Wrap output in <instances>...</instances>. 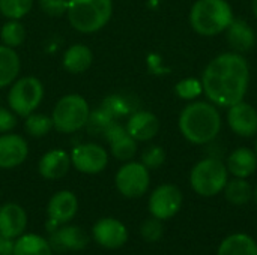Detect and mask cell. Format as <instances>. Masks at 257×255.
I'll return each instance as SVG.
<instances>
[{"label": "cell", "mask_w": 257, "mask_h": 255, "mask_svg": "<svg viewBox=\"0 0 257 255\" xmlns=\"http://www.w3.org/2000/svg\"><path fill=\"white\" fill-rule=\"evenodd\" d=\"M116 122V119L104 108V107H98L95 110H90L87 123H86V129L90 135H102L104 131L113 123Z\"/></svg>", "instance_id": "f546056e"}, {"label": "cell", "mask_w": 257, "mask_h": 255, "mask_svg": "<svg viewBox=\"0 0 257 255\" xmlns=\"http://www.w3.org/2000/svg\"><path fill=\"white\" fill-rule=\"evenodd\" d=\"M27 228V213L24 207L17 203H6L0 206V234L15 240L24 234Z\"/></svg>", "instance_id": "e0dca14e"}, {"label": "cell", "mask_w": 257, "mask_h": 255, "mask_svg": "<svg viewBox=\"0 0 257 255\" xmlns=\"http://www.w3.org/2000/svg\"><path fill=\"white\" fill-rule=\"evenodd\" d=\"M53 120L51 116L42 114V113H36L33 111L32 114L26 116L24 120V129L30 137L35 138H42L45 137L51 129H53Z\"/></svg>", "instance_id": "83f0119b"}, {"label": "cell", "mask_w": 257, "mask_h": 255, "mask_svg": "<svg viewBox=\"0 0 257 255\" xmlns=\"http://www.w3.org/2000/svg\"><path fill=\"white\" fill-rule=\"evenodd\" d=\"M226 167L229 174H232L233 177L248 179L257 170L256 152L250 147H238L227 155Z\"/></svg>", "instance_id": "44dd1931"}, {"label": "cell", "mask_w": 257, "mask_h": 255, "mask_svg": "<svg viewBox=\"0 0 257 255\" xmlns=\"http://www.w3.org/2000/svg\"><path fill=\"white\" fill-rule=\"evenodd\" d=\"M72 167L83 174L102 173L108 165V152L96 143H83L72 149Z\"/></svg>", "instance_id": "30bf717a"}, {"label": "cell", "mask_w": 257, "mask_h": 255, "mask_svg": "<svg viewBox=\"0 0 257 255\" xmlns=\"http://www.w3.org/2000/svg\"><path fill=\"white\" fill-rule=\"evenodd\" d=\"M251 11H253V15L257 20V0H251Z\"/></svg>", "instance_id": "f35d334b"}, {"label": "cell", "mask_w": 257, "mask_h": 255, "mask_svg": "<svg viewBox=\"0 0 257 255\" xmlns=\"http://www.w3.org/2000/svg\"><path fill=\"white\" fill-rule=\"evenodd\" d=\"M0 38L3 45L17 48L26 41V29L20 20H8L0 30Z\"/></svg>", "instance_id": "f1b7e54d"}, {"label": "cell", "mask_w": 257, "mask_h": 255, "mask_svg": "<svg viewBox=\"0 0 257 255\" xmlns=\"http://www.w3.org/2000/svg\"><path fill=\"white\" fill-rule=\"evenodd\" d=\"M92 62H93V53L84 44H74L68 47L62 57L63 68L71 74H81L87 71Z\"/></svg>", "instance_id": "7402d4cb"}, {"label": "cell", "mask_w": 257, "mask_h": 255, "mask_svg": "<svg viewBox=\"0 0 257 255\" xmlns=\"http://www.w3.org/2000/svg\"><path fill=\"white\" fill-rule=\"evenodd\" d=\"M233 20L235 12L227 0H196L188 14L191 29L203 38L224 33Z\"/></svg>", "instance_id": "3957f363"}, {"label": "cell", "mask_w": 257, "mask_h": 255, "mask_svg": "<svg viewBox=\"0 0 257 255\" xmlns=\"http://www.w3.org/2000/svg\"><path fill=\"white\" fill-rule=\"evenodd\" d=\"M33 8V0H0V14L8 20H21Z\"/></svg>", "instance_id": "1f68e13d"}, {"label": "cell", "mask_w": 257, "mask_h": 255, "mask_svg": "<svg viewBox=\"0 0 257 255\" xmlns=\"http://www.w3.org/2000/svg\"><path fill=\"white\" fill-rule=\"evenodd\" d=\"M178 128L181 135L194 146H206L215 141L223 128L220 108L212 102L196 99L179 113Z\"/></svg>", "instance_id": "7a4b0ae2"}, {"label": "cell", "mask_w": 257, "mask_h": 255, "mask_svg": "<svg viewBox=\"0 0 257 255\" xmlns=\"http://www.w3.org/2000/svg\"><path fill=\"white\" fill-rule=\"evenodd\" d=\"M29 156V144L20 134H0V168L12 170L24 164Z\"/></svg>", "instance_id": "5bb4252c"}, {"label": "cell", "mask_w": 257, "mask_h": 255, "mask_svg": "<svg viewBox=\"0 0 257 255\" xmlns=\"http://www.w3.org/2000/svg\"><path fill=\"white\" fill-rule=\"evenodd\" d=\"M95 242L105 249H120L128 242V230L122 221L116 218H102L92 227Z\"/></svg>", "instance_id": "7c38bea8"}, {"label": "cell", "mask_w": 257, "mask_h": 255, "mask_svg": "<svg viewBox=\"0 0 257 255\" xmlns=\"http://www.w3.org/2000/svg\"><path fill=\"white\" fill-rule=\"evenodd\" d=\"M12 255H53V248L42 236L24 233L15 239Z\"/></svg>", "instance_id": "d4e9b609"}, {"label": "cell", "mask_w": 257, "mask_h": 255, "mask_svg": "<svg viewBox=\"0 0 257 255\" xmlns=\"http://www.w3.org/2000/svg\"><path fill=\"white\" fill-rule=\"evenodd\" d=\"M41 11L48 17H62L66 15L68 0H39Z\"/></svg>", "instance_id": "e575fe53"}, {"label": "cell", "mask_w": 257, "mask_h": 255, "mask_svg": "<svg viewBox=\"0 0 257 255\" xmlns=\"http://www.w3.org/2000/svg\"><path fill=\"white\" fill-rule=\"evenodd\" d=\"M223 192H224L226 200L230 204H233V206H245L253 200L254 188L250 185V182L247 179L233 177L232 180H227Z\"/></svg>", "instance_id": "484cf974"}, {"label": "cell", "mask_w": 257, "mask_h": 255, "mask_svg": "<svg viewBox=\"0 0 257 255\" xmlns=\"http://www.w3.org/2000/svg\"><path fill=\"white\" fill-rule=\"evenodd\" d=\"M59 227H60V224H57L56 221H53V219H47V222H45V230H47V233L48 234H53V233H56L57 230H59Z\"/></svg>", "instance_id": "74e56055"}, {"label": "cell", "mask_w": 257, "mask_h": 255, "mask_svg": "<svg viewBox=\"0 0 257 255\" xmlns=\"http://www.w3.org/2000/svg\"><path fill=\"white\" fill-rule=\"evenodd\" d=\"M217 255H257V243L250 234L233 233L220 243Z\"/></svg>", "instance_id": "603a6c76"}, {"label": "cell", "mask_w": 257, "mask_h": 255, "mask_svg": "<svg viewBox=\"0 0 257 255\" xmlns=\"http://www.w3.org/2000/svg\"><path fill=\"white\" fill-rule=\"evenodd\" d=\"M250 65L244 54L226 51L215 56L202 72L203 95L218 108L244 101L250 87Z\"/></svg>", "instance_id": "6da1fadb"}, {"label": "cell", "mask_w": 257, "mask_h": 255, "mask_svg": "<svg viewBox=\"0 0 257 255\" xmlns=\"http://www.w3.org/2000/svg\"><path fill=\"white\" fill-rule=\"evenodd\" d=\"M21 60L18 53L6 45H0V89L11 86L20 75Z\"/></svg>", "instance_id": "cb8c5ba5"}, {"label": "cell", "mask_w": 257, "mask_h": 255, "mask_svg": "<svg viewBox=\"0 0 257 255\" xmlns=\"http://www.w3.org/2000/svg\"><path fill=\"white\" fill-rule=\"evenodd\" d=\"M140 162L151 171L158 170L166 162V150L158 144H151L142 152Z\"/></svg>", "instance_id": "d6a6232c"}, {"label": "cell", "mask_w": 257, "mask_h": 255, "mask_svg": "<svg viewBox=\"0 0 257 255\" xmlns=\"http://www.w3.org/2000/svg\"><path fill=\"white\" fill-rule=\"evenodd\" d=\"M102 137L105 138V141H108L110 152L113 158H116L117 161L128 162V161H133L134 156L137 155V150H139L137 141L126 132V128L120 125L117 120L113 122L104 131Z\"/></svg>", "instance_id": "4fadbf2b"}, {"label": "cell", "mask_w": 257, "mask_h": 255, "mask_svg": "<svg viewBox=\"0 0 257 255\" xmlns=\"http://www.w3.org/2000/svg\"><path fill=\"white\" fill-rule=\"evenodd\" d=\"M50 245L59 251H83L89 245V236L77 225H63L50 234Z\"/></svg>", "instance_id": "ffe728a7"}, {"label": "cell", "mask_w": 257, "mask_h": 255, "mask_svg": "<svg viewBox=\"0 0 257 255\" xmlns=\"http://www.w3.org/2000/svg\"><path fill=\"white\" fill-rule=\"evenodd\" d=\"M175 93L179 99L187 101V102H193L203 95L202 80L194 78V77L182 78L175 84Z\"/></svg>", "instance_id": "4dcf8cb0"}, {"label": "cell", "mask_w": 257, "mask_h": 255, "mask_svg": "<svg viewBox=\"0 0 257 255\" xmlns=\"http://www.w3.org/2000/svg\"><path fill=\"white\" fill-rule=\"evenodd\" d=\"M254 152H256V156H257V140H256V146H254Z\"/></svg>", "instance_id": "60d3db41"}, {"label": "cell", "mask_w": 257, "mask_h": 255, "mask_svg": "<svg viewBox=\"0 0 257 255\" xmlns=\"http://www.w3.org/2000/svg\"><path fill=\"white\" fill-rule=\"evenodd\" d=\"M90 114L89 102L78 93L62 96L51 113L53 126L60 134H74L86 128Z\"/></svg>", "instance_id": "8992f818"}, {"label": "cell", "mask_w": 257, "mask_h": 255, "mask_svg": "<svg viewBox=\"0 0 257 255\" xmlns=\"http://www.w3.org/2000/svg\"><path fill=\"white\" fill-rule=\"evenodd\" d=\"M17 126V114L11 108L0 107V134L11 132Z\"/></svg>", "instance_id": "d590c367"}, {"label": "cell", "mask_w": 257, "mask_h": 255, "mask_svg": "<svg viewBox=\"0 0 257 255\" xmlns=\"http://www.w3.org/2000/svg\"><path fill=\"white\" fill-rule=\"evenodd\" d=\"M114 185L123 197L140 198L151 186V173L142 162L128 161L117 170Z\"/></svg>", "instance_id": "ba28073f"}, {"label": "cell", "mask_w": 257, "mask_h": 255, "mask_svg": "<svg viewBox=\"0 0 257 255\" xmlns=\"http://www.w3.org/2000/svg\"><path fill=\"white\" fill-rule=\"evenodd\" d=\"M44 84L32 75L17 78L8 92V105L20 117H26L36 111L44 99Z\"/></svg>", "instance_id": "52a82bcc"}, {"label": "cell", "mask_w": 257, "mask_h": 255, "mask_svg": "<svg viewBox=\"0 0 257 255\" xmlns=\"http://www.w3.org/2000/svg\"><path fill=\"white\" fill-rule=\"evenodd\" d=\"M253 198L256 200V204H257V186L254 188V192H253Z\"/></svg>", "instance_id": "ab89813d"}, {"label": "cell", "mask_w": 257, "mask_h": 255, "mask_svg": "<svg viewBox=\"0 0 257 255\" xmlns=\"http://www.w3.org/2000/svg\"><path fill=\"white\" fill-rule=\"evenodd\" d=\"M184 203L182 191L172 183H163L157 186L148 201L151 215L157 219L167 221L178 215Z\"/></svg>", "instance_id": "9c48e42d"}, {"label": "cell", "mask_w": 257, "mask_h": 255, "mask_svg": "<svg viewBox=\"0 0 257 255\" xmlns=\"http://www.w3.org/2000/svg\"><path fill=\"white\" fill-rule=\"evenodd\" d=\"M163 234H164V225H163L161 219H157L152 216V218L143 221V224L140 227V236L145 242L155 243V242L161 240Z\"/></svg>", "instance_id": "836d02e7"}, {"label": "cell", "mask_w": 257, "mask_h": 255, "mask_svg": "<svg viewBox=\"0 0 257 255\" xmlns=\"http://www.w3.org/2000/svg\"><path fill=\"white\" fill-rule=\"evenodd\" d=\"M101 107H104L116 120L123 116H130L136 111V104L131 96L123 93H113L104 98Z\"/></svg>", "instance_id": "4316f807"}, {"label": "cell", "mask_w": 257, "mask_h": 255, "mask_svg": "<svg viewBox=\"0 0 257 255\" xmlns=\"http://www.w3.org/2000/svg\"><path fill=\"white\" fill-rule=\"evenodd\" d=\"M226 122L230 131L241 138H253L257 135V110L245 101L227 107Z\"/></svg>", "instance_id": "8fae6325"}, {"label": "cell", "mask_w": 257, "mask_h": 255, "mask_svg": "<svg viewBox=\"0 0 257 255\" xmlns=\"http://www.w3.org/2000/svg\"><path fill=\"white\" fill-rule=\"evenodd\" d=\"M227 180L229 171L226 162L214 156L197 161L190 171V186L200 197H215L221 194Z\"/></svg>", "instance_id": "5b68a950"}, {"label": "cell", "mask_w": 257, "mask_h": 255, "mask_svg": "<svg viewBox=\"0 0 257 255\" xmlns=\"http://www.w3.org/2000/svg\"><path fill=\"white\" fill-rule=\"evenodd\" d=\"M111 15L113 0H68V21L80 33L99 32L108 24Z\"/></svg>", "instance_id": "277c9868"}, {"label": "cell", "mask_w": 257, "mask_h": 255, "mask_svg": "<svg viewBox=\"0 0 257 255\" xmlns=\"http://www.w3.org/2000/svg\"><path fill=\"white\" fill-rule=\"evenodd\" d=\"M125 128H126V132L137 143H146V141L154 140L158 135L161 123L157 114H154L152 111L136 110L133 114H130Z\"/></svg>", "instance_id": "9a60e30c"}, {"label": "cell", "mask_w": 257, "mask_h": 255, "mask_svg": "<svg viewBox=\"0 0 257 255\" xmlns=\"http://www.w3.org/2000/svg\"><path fill=\"white\" fill-rule=\"evenodd\" d=\"M14 252V240L0 234V255H12Z\"/></svg>", "instance_id": "8d00e7d4"}, {"label": "cell", "mask_w": 257, "mask_h": 255, "mask_svg": "<svg viewBox=\"0 0 257 255\" xmlns=\"http://www.w3.org/2000/svg\"><path fill=\"white\" fill-rule=\"evenodd\" d=\"M71 165V155L68 152L62 149H53L41 156L38 162V171L47 180H59L68 174Z\"/></svg>", "instance_id": "ac0fdd59"}, {"label": "cell", "mask_w": 257, "mask_h": 255, "mask_svg": "<svg viewBox=\"0 0 257 255\" xmlns=\"http://www.w3.org/2000/svg\"><path fill=\"white\" fill-rule=\"evenodd\" d=\"M226 39L232 51L244 54L253 50V47L256 45V32L248 21L235 17V20L226 30Z\"/></svg>", "instance_id": "d6986e66"}, {"label": "cell", "mask_w": 257, "mask_h": 255, "mask_svg": "<svg viewBox=\"0 0 257 255\" xmlns=\"http://www.w3.org/2000/svg\"><path fill=\"white\" fill-rule=\"evenodd\" d=\"M78 212V200L72 191H57L47 204V216L57 224L71 222Z\"/></svg>", "instance_id": "2e32d148"}]
</instances>
